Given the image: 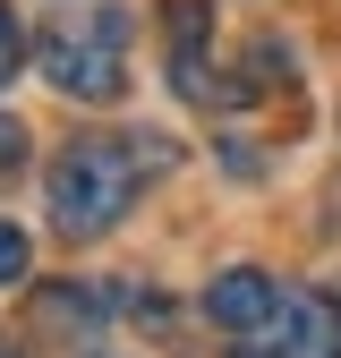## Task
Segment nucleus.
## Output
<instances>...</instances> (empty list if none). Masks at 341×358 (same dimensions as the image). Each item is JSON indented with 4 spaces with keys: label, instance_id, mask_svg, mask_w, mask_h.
<instances>
[{
    "label": "nucleus",
    "instance_id": "obj_1",
    "mask_svg": "<svg viewBox=\"0 0 341 358\" xmlns=\"http://www.w3.org/2000/svg\"><path fill=\"white\" fill-rule=\"evenodd\" d=\"M137 179H145V162L119 137H77L52 162V222L68 239H94V231H111V222L137 205Z\"/></svg>",
    "mask_w": 341,
    "mask_h": 358
},
{
    "label": "nucleus",
    "instance_id": "obj_2",
    "mask_svg": "<svg viewBox=\"0 0 341 358\" xmlns=\"http://www.w3.org/2000/svg\"><path fill=\"white\" fill-rule=\"evenodd\" d=\"M34 60H43V77H52L68 103H111L128 85V17L119 9H85V17L43 34Z\"/></svg>",
    "mask_w": 341,
    "mask_h": 358
},
{
    "label": "nucleus",
    "instance_id": "obj_3",
    "mask_svg": "<svg viewBox=\"0 0 341 358\" xmlns=\"http://www.w3.org/2000/svg\"><path fill=\"white\" fill-rule=\"evenodd\" d=\"M205 316L222 324V333H273V316H282V290L256 273V264H231V273H213V290H205Z\"/></svg>",
    "mask_w": 341,
    "mask_h": 358
},
{
    "label": "nucleus",
    "instance_id": "obj_4",
    "mask_svg": "<svg viewBox=\"0 0 341 358\" xmlns=\"http://www.w3.org/2000/svg\"><path fill=\"white\" fill-rule=\"evenodd\" d=\"M273 333H282V358H341V299H324V290L282 299Z\"/></svg>",
    "mask_w": 341,
    "mask_h": 358
},
{
    "label": "nucleus",
    "instance_id": "obj_5",
    "mask_svg": "<svg viewBox=\"0 0 341 358\" xmlns=\"http://www.w3.org/2000/svg\"><path fill=\"white\" fill-rule=\"evenodd\" d=\"M205 34H213L205 0H170V77H180V94H213L205 85Z\"/></svg>",
    "mask_w": 341,
    "mask_h": 358
},
{
    "label": "nucleus",
    "instance_id": "obj_6",
    "mask_svg": "<svg viewBox=\"0 0 341 358\" xmlns=\"http://www.w3.org/2000/svg\"><path fill=\"white\" fill-rule=\"evenodd\" d=\"M34 273V248H26V231H9L0 222V282H26Z\"/></svg>",
    "mask_w": 341,
    "mask_h": 358
},
{
    "label": "nucleus",
    "instance_id": "obj_7",
    "mask_svg": "<svg viewBox=\"0 0 341 358\" xmlns=\"http://www.w3.org/2000/svg\"><path fill=\"white\" fill-rule=\"evenodd\" d=\"M26 69V34H17V17H9V0H0V85H9Z\"/></svg>",
    "mask_w": 341,
    "mask_h": 358
},
{
    "label": "nucleus",
    "instance_id": "obj_8",
    "mask_svg": "<svg viewBox=\"0 0 341 358\" xmlns=\"http://www.w3.org/2000/svg\"><path fill=\"white\" fill-rule=\"evenodd\" d=\"M17 171H26V128H17L9 111H0V188H9Z\"/></svg>",
    "mask_w": 341,
    "mask_h": 358
},
{
    "label": "nucleus",
    "instance_id": "obj_9",
    "mask_svg": "<svg viewBox=\"0 0 341 358\" xmlns=\"http://www.w3.org/2000/svg\"><path fill=\"white\" fill-rule=\"evenodd\" d=\"M0 358H17V350H0Z\"/></svg>",
    "mask_w": 341,
    "mask_h": 358
}]
</instances>
